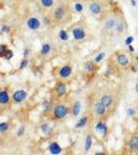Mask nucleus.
<instances>
[{"mask_svg": "<svg viewBox=\"0 0 138 155\" xmlns=\"http://www.w3.org/2000/svg\"><path fill=\"white\" fill-rule=\"evenodd\" d=\"M121 98H122L121 92L114 89H108V90H105L103 93L101 94L99 99L107 107L110 115H114L120 106Z\"/></svg>", "mask_w": 138, "mask_h": 155, "instance_id": "f257e3e1", "label": "nucleus"}, {"mask_svg": "<svg viewBox=\"0 0 138 155\" xmlns=\"http://www.w3.org/2000/svg\"><path fill=\"white\" fill-rule=\"evenodd\" d=\"M110 60L115 64V66L119 68V71L120 69H127L131 65V61H130V58L128 57V55L121 51L115 52L114 56H111Z\"/></svg>", "mask_w": 138, "mask_h": 155, "instance_id": "f03ea898", "label": "nucleus"}, {"mask_svg": "<svg viewBox=\"0 0 138 155\" xmlns=\"http://www.w3.org/2000/svg\"><path fill=\"white\" fill-rule=\"evenodd\" d=\"M93 112H94L95 116L98 117L100 120H103L104 118H108L111 116L107 107L102 104L100 99L93 102Z\"/></svg>", "mask_w": 138, "mask_h": 155, "instance_id": "7ed1b4c3", "label": "nucleus"}, {"mask_svg": "<svg viewBox=\"0 0 138 155\" xmlns=\"http://www.w3.org/2000/svg\"><path fill=\"white\" fill-rule=\"evenodd\" d=\"M128 152L130 154H138V134H132L127 143Z\"/></svg>", "mask_w": 138, "mask_h": 155, "instance_id": "20e7f679", "label": "nucleus"}, {"mask_svg": "<svg viewBox=\"0 0 138 155\" xmlns=\"http://www.w3.org/2000/svg\"><path fill=\"white\" fill-rule=\"evenodd\" d=\"M67 114H68V107L63 106V104H59L54 110V115L56 119H63L66 117Z\"/></svg>", "mask_w": 138, "mask_h": 155, "instance_id": "39448f33", "label": "nucleus"}, {"mask_svg": "<svg viewBox=\"0 0 138 155\" xmlns=\"http://www.w3.org/2000/svg\"><path fill=\"white\" fill-rule=\"evenodd\" d=\"M127 29V23L125 21V18L122 14H119V17H117V26H115L114 30L117 32V33H124Z\"/></svg>", "mask_w": 138, "mask_h": 155, "instance_id": "423d86ee", "label": "nucleus"}, {"mask_svg": "<svg viewBox=\"0 0 138 155\" xmlns=\"http://www.w3.org/2000/svg\"><path fill=\"white\" fill-rule=\"evenodd\" d=\"M117 17L119 16H111L109 17L108 19L105 21V24H104V27L105 29L107 30H114L115 26H117Z\"/></svg>", "mask_w": 138, "mask_h": 155, "instance_id": "0eeeda50", "label": "nucleus"}, {"mask_svg": "<svg viewBox=\"0 0 138 155\" xmlns=\"http://www.w3.org/2000/svg\"><path fill=\"white\" fill-rule=\"evenodd\" d=\"M89 11L91 12L93 15H99V14H101V12H102V5L96 1L91 2V3L89 4Z\"/></svg>", "mask_w": 138, "mask_h": 155, "instance_id": "6e6552de", "label": "nucleus"}, {"mask_svg": "<svg viewBox=\"0 0 138 155\" xmlns=\"http://www.w3.org/2000/svg\"><path fill=\"white\" fill-rule=\"evenodd\" d=\"M72 35L76 41H82L86 37V32L85 30L81 28V27H77V28H74L73 31H72Z\"/></svg>", "mask_w": 138, "mask_h": 155, "instance_id": "1a4fd4ad", "label": "nucleus"}, {"mask_svg": "<svg viewBox=\"0 0 138 155\" xmlns=\"http://www.w3.org/2000/svg\"><path fill=\"white\" fill-rule=\"evenodd\" d=\"M26 97H27V93H26V91H24V90H18V91H16L14 93V95H12L14 101L17 102L23 101Z\"/></svg>", "mask_w": 138, "mask_h": 155, "instance_id": "9d476101", "label": "nucleus"}, {"mask_svg": "<svg viewBox=\"0 0 138 155\" xmlns=\"http://www.w3.org/2000/svg\"><path fill=\"white\" fill-rule=\"evenodd\" d=\"M65 15H66V9H65L64 6H59L56 8V11H55V19L56 20H62L64 19Z\"/></svg>", "mask_w": 138, "mask_h": 155, "instance_id": "9b49d317", "label": "nucleus"}, {"mask_svg": "<svg viewBox=\"0 0 138 155\" xmlns=\"http://www.w3.org/2000/svg\"><path fill=\"white\" fill-rule=\"evenodd\" d=\"M27 25H28V27L30 29L36 30L39 28V26H40V22L38 21L37 18H30L28 20V22H27Z\"/></svg>", "mask_w": 138, "mask_h": 155, "instance_id": "f8f14e48", "label": "nucleus"}, {"mask_svg": "<svg viewBox=\"0 0 138 155\" xmlns=\"http://www.w3.org/2000/svg\"><path fill=\"white\" fill-rule=\"evenodd\" d=\"M71 72H72V68H71V66H69V65H65L63 66L61 68V71H60V77L61 78H68L70 74H71Z\"/></svg>", "mask_w": 138, "mask_h": 155, "instance_id": "ddd939ff", "label": "nucleus"}, {"mask_svg": "<svg viewBox=\"0 0 138 155\" xmlns=\"http://www.w3.org/2000/svg\"><path fill=\"white\" fill-rule=\"evenodd\" d=\"M96 129L100 134H106L107 132V126H106V123L103 121V120H100L99 122L96 124Z\"/></svg>", "mask_w": 138, "mask_h": 155, "instance_id": "4468645a", "label": "nucleus"}, {"mask_svg": "<svg viewBox=\"0 0 138 155\" xmlns=\"http://www.w3.org/2000/svg\"><path fill=\"white\" fill-rule=\"evenodd\" d=\"M62 151L61 147L59 146V144L56 143V142H54V143H52L51 145H50V152H51L52 154H60Z\"/></svg>", "mask_w": 138, "mask_h": 155, "instance_id": "2eb2a0df", "label": "nucleus"}, {"mask_svg": "<svg viewBox=\"0 0 138 155\" xmlns=\"http://www.w3.org/2000/svg\"><path fill=\"white\" fill-rule=\"evenodd\" d=\"M97 65H96V62H93V61H88L85 64V69L89 72H94L97 71Z\"/></svg>", "mask_w": 138, "mask_h": 155, "instance_id": "dca6fc26", "label": "nucleus"}, {"mask_svg": "<svg viewBox=\"0 0 138 155\" xmlns=\"http://www.w3.org/2000/svg\"><path fill=\"white\" fill-rule=\"evenodd\" d=\"M66 91H67V88H66V85H65L64 83H59L57 85L56 92H57L58 95H60V96L64 95V94L66 93Z\"/></svg>", "mask_w": 138, "mask_h": 155, "instance_id": "f3484780", "label": "nucleus"}, {"mask_svg": "<svg viewBox=\"0 0 138 155\" xmlns=\"http://www.w3.org/2000/svg\"><path fill=\"white\" fill-rule=\"evenodd\" d=\"M81 107H82L81 101H76L74 102L73 107H72V115H73V116L76 117L77 115L79 114V112H81Z\"/></svg>", "mask_w": 138, "mask_h": 155, "instance_id": "a211bd4d", "label": "nucleus"}, {"mask_svg": "<svg viewBox=\"0 0 138 155\" xmlns=\"http://www.w3.org/2000/svg\"><path fill=\"white\" fill-rule=\"evenodd\" d=\"M9 101V96L6 91H0V104H5Z\"/></svg>", "mask_w": 138, "mask_h": 155, "instance_id": "6ab92c4d", "label": "nucleus"}, {"mask_svg": "<svg viewBox=\"0 0 138 155\" xmlns=\"http://www.w3.org/2000/svg\"><path fill=\"white\" fill-rule=\"evenodd\" d=\"M88 123V117H82V118L79 119V121L76 123V125H75V127L76 128H82L84 126H86Z\"/></svg>", "mask_w": 138, "mask_h": 155, "instance_id": "aec40b11", "label": "nucleus"}, {"mask_svg": "<svg viewBox=\"0 0 138 155\" xmlns=\"http://www.w3.org/2000/svg\"><path fill=\"white\" fill-rule=\"evenodd\" d=\"M41 54L42 55H47V54H49L50 52H51V46H50L49 44H46V45H43L42 46V49H41Z\"/></svg>", "mask_w": 138, "mask_h": 155, "instance_id": "412c9836", "label": "nucleus"}, {"mask_svg": "<svg viewBox=\"0 0 138 155\" xmlns=\"http://www.w3.org/2000/svg\"><path fill=\"white\" fill-rule=\"evenodd\" d=\"M92 146V137L91 136H88L87 139H86V145H85V150L88 151V150H90Z\"/></svg>", "mask_w": 138, "mask_h": 155, "instance_id": "4be33fe9", "label": "nucleus"}, {"mask_svg": "<svg viewBox=\"0 0 138 155\" xmlns=\"http://www.w3.org/2000/svg\"><path fill=\"white\" fill-rule=\"evenodd\" d=\"M59 36L62 41H67V39H68V34H67V32L65 31V30H61V31H60Z\"/></svg>", "mask_w": 138, "mask_h": 155, "instance_id": "5701e85b", "label": "nucleus"}, {"mask_svg": "<svg viewBox=\"0 0 138 155\" xmlns=\"http://www.w3.org/2000/svg\"><path fill=\"white\" fill-rule=\"evenodd\" d=\"M41 3L43 6L46 7H50L53 5V3H54V0H41Z\"/></svg>", "mask_w": 138, "mask_h": 155, "instance_id": "b1692460", "label": "nucleus"}, {"mask_svg": "<svg viewBox=\"0 0 138 155\" xmlns=\"http://www.w3.org/2000/svg\"><path fill=\"white\" fill-rule=\"evenodd\" d=\"M7 129H8V124L6 122L0 123V132H5Z\"/></svg>", "mask_w": 138, "mask_h": 155, "instance_id": "393cba45", "label": "nucleus"}, {"mask_svg": "<svg viewBox=\"0 0 138 155\" xmlns=\"http://www.w3.org/2000/svg\"><path fill=\"white\" fill-rule=\"evenodd\" d=\"M104 57H105V53L102 52V53H100L96 58H95V62H96V63H99V62H101L102 60L104 59Z\"/></svg>", "mask_w": 138, "mask_h": 155, "instance_id": "a878e982", "label": "nucleus"}, {"mask_svg": "<svg viewBox=\"0 0 138 155\" xmlns=\"http://www.w3.org/2000/svg\"><path fill=\"white\" fill-rule=\"evenodd\" d=\"M3 56L5 57L6 59H11V58H12V56H14V53H12L11 50H6L5 53L3 54Z\"/></svg>", "mask_w": 138, "mask_h": 155, "instance_id": "bb28decb", "label": "nucleus"}, {"mask_svg": "<svg viewBox=\"0 0 138 155\" xmlns=\"http://www.w3.org/2000/svg\"><path fill=\"white\" fill-rule=\"evenodd\" d=\"M74 8H75V11H76L77 12H82V9H84V6H82V3L76 2V3H75V5H74Z\"/></svg>", "mask_w": 138, "mask_h": 155, "instance_id": "cd10ccee", "label": "nucleus"}, {"mask_svg": "<svg viewBox=\"0 0 138 155\" xmlns=\"http://www.w3.org/2000/svg\"><path fill=\"white\" fill-rule=\"evenodd\" d=\"M27 65H28V60L24 59V60H23V62L21 63V65H20V68L23 69V68H25V67H26Z\"/></svg>", "mask_w": 138, "mask_h": 155, "instance_id": "c85d7f7f", "label": "nucleus"}, {"mask_svg": "<svg viewBox=\"0 0 138 155\" xmlns=\"http://www.w3.org/2000/svg\"><path fill=\"white\" fill-rule=\"evenodd\" d=\"M6 49H5V46L3 45H0V56H3V54L5 53Z\"/></svg>", "mask_w": 138, "mask_h": 155, "instance_id": "c756f323", "label": "nucleus"}, {"mask_svg": "<svg viewBox=\"0 0 138 155\" xmlns=\"http://www.w3.org/2000/svg\"><path fill=\"white\" fill-rule=\"evenodd\" d=\"M41 128H42V131H44V134H49V132L51 131V129L49 128V125H47V124L46 125H42Z\"/></svg>", "mask_w": 138, "mask_h": 155, "instance_id": "7c9ffc66", "label": "nucleus"}, {"mask_svg": "<svg viewBox=\"0 0 138 155\" xmlns=\"http://www.w3.org/2000/svg\"><path fill=\"white\" fill-rule=\"evenodd\" d=\"M134 41V38H133V36H129L128 38L126 39V45L127 46H129V45L132 44V41Z\"/></svg>", "mask_w": 138, "mask_h": 155, "instance_id": "2f4dec72", "label": "nucleus"}, {"mask_svg": "<svg viewBox=\"0 0 138 155\" xmlns=\"http://www.w3.org/2000/svg\"><path fill=\"white\" fill-rule=\"evenodd\" d=\"M134 114H135V110L134 109H129L127 111V115H128V116H133Z\"/></svg>", "mask_w": 138, "mask_h": 155, "instance_id": "473e14b6", "label": "nucleus"}, {"mask_svg": "<svg viewBox=\"0 0 138 155\" xmlns=\"http://www.w3.org/2000/svg\"><path fill=\"white\" fill-rule=\"evenodd\" d=\"M24 132V126H21V129H19V131H18V136H22Z\"/></svg>", "mask_w": 138, "mask_h": 155, "instance_id": "72a5a7b5", "label": "nucleus"}, {"mask_svg": "<svg viewBox=\"0 0 138 155\" xmlns=\"http://www.w3.org/2000/svg\"><path fill=\"white\" fill-rule=\"evenodd\" d=\"M1 30H2V31H4V32H6V31H8V27H7V26H3Z\"/></svg>", "mask_w": 138, "mask_h": 155, "instance_id": "f704fd0d", "label": "nucleus"}, {"mask_svg": "<svg viewBox=\"0 0 138 155\" xmlns=\"http://www.w3.org/2000/svg\"><path fill=\"white\" fill-rule=\"evenodd\" d=\"M28 54H29L28 50H25V51H24V57H27V56H28Z\"/></svg>", "mask_w": 138, "mask_h": 155, "instance_id": "c9c22d12", "label": "nucleus"}, {"mask_svg": "<svg viewBox=\"0 0 138 155\" xmlns=\"http://www.w3.org/2000/svg\"><path fill=\"white\" fill-rule=\"evenodd\" d=\"M135 90H136V93L138 94V81L136 82V86H135Z\"/></svg>", "mask_w": 138, "mask_h": 155, "instance_id": "e433bc0d", "label": "nucleus"}, {"mask_svg": "<svg viewBox=\"0 0 138 155\" xmlns=\"http://www.w3.org/2000/svg\"><path fill=\"white\" fill-rule=\"evenodd\" d=\"M128 47H129V49H130V51H131V52L134 51V49H133V47L131 46V45H129V46H128Z\"/></svg>", "mask_w": 138, "mask_h": 155, "instance_id": "4c0bfd02", "label": "nucleus"}, {"mask_svg": "<svg viewBox=\"0 0 138 155\" xmlns=\"http://www.w3.org/2000/svg\"><path fill=\"white\" fill-rule=\"evenodd\" d=\"M137 131H138V120H137Z\"/></svg>", "mask_w": 138, "mask_h": 155, "instance_id": "58836bf2", "label": "nucleus"}]
</instances>
